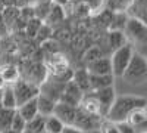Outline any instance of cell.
<instances>
[{"mask_svg": "<svg viewBox=\"0 0 147 133\" xmlns=\"http://www.w3.org/2000/svg\"><path fill=\"white\" fill-rule=\"evenodd\" d=\"M147 101L146 98L141 96H136V95H119L115 96V99L112 102V105L109 106V110L106 113L105 117H107L109 121L112 123H122L125 121L127 115L137 106H146Z\"/></svg>", "mask_w": 147, "mask_h": 133, "instance_id": "1", "label": "cell"}, {"mask_svg": "<svg viewBox=\"0 0 147 133\" xmlns=\"http://www.w3.org/2000/svg\"><path fill=\"white\" fill-rule=\"evenodd\" d=\"M127 83L134 84V86H140L147 81V61H146V55L134 50L129 62L122 74Z\"/></svg>", "mask_w": 147, "mask_h": 133, "instance_id": "2", "label": "cell"}, {"mask_svg": "<svg viewBox=\"0 0 147 133\" xmlns=\"http://www.w3.org/2000/svg\"><path fill=\"white\" fill-rule=\"evenodd\" d=\"M132 53H134V47L131 43H125L121 47H118V49L112 50V55H110L109 61H110V67H112L113 77H122Z\"/></svg>", "mask_w": 147, "mask_h": 133, "instance_id": "3", "label": "cell"}, {"mask_svg": "<svg viewBox=\"0 0 147 133\" xmlns=\"http://www.w3.org/2000/svg\"><path fill=\"white\" fill-rule=\"evenodd\" d=\"M122 31H124L127 40L132 42L136 46H141V47L146 46V42H147V27H146L144 21L137 19V18H132V16H128L127 24H125V27H124Z\"/></svg>", "mask_w": 147, "mask_h": 133, "instance_id": "4", "label": "cell"}, {"mask_svg": "<svg viewBox=\"0 0 147 133\" xmlns=\"http://www.w3.org/2000/svg\"><path fill=\"white\" fill-rule=\"evenodd\" d=\"M12 89L15 93V101H16V106H19L21 104L27 102L32 98H35L40 92V87L35 86L32 81H27V80H18L12 84Z\"/></svg>", "mask_w": 147, "mask_h": 133, "instance_id": "5", "label": "cell"}, {"mask_svg": "<svg viewBox=\"0 0 147 133\" xmlns=\"http://www.w3.org/2000/svg\"><path fill=\"white\" fill-rule=\"evenodd\" d=\"M82 95L84 93L81 92V89L72 80H69V81L65 83V86L62 89V93H60V96H59V101H62L65 104H69V105H74V106H78Z\"/></svg>", "mask_w": 147, "mask_h": 133, "instance_id": "6", "label": "cell"}, {"mask_svg": "<svg viewBox=\"0 0 147 133\" xmlns=\"http://www.w3.org/2000/svg\"><path fill=\"white\" fill-rule=\"evenodd\" d=\"M75 113H77V106L65 104L62 101H57L56 105H55V110H53V115H56L65 126H72L74 124Z\"/></svg>", "mask_w": 147, "mask_h": 133, "instance_id": "7", "label": "cell"}, {"mask_svg": "<svg viewBox=\"0 0 147 133\" xmlns=\"http://www.w3.org/2000/svg\"><path fill=\"white\" fill-rule=\"evenodd\" d=\"M97 118L96 115H91L88 113L82 111L80 106H77V113H75V118H74V124L80 130H91L97 127Z\"/></svg>", "mask_w": 147, "mask_h": 133, "instance_id": "8", "label": "cell"}, {"mask_svg": "<svg viewBox=\"0 0 147 133\" xmlns=\"http://www.w3.org/2000/svg\"><path fill=\"white\" fill-rule=\"evenodd\" d=\"M94 98L99 101L100 106H102V110L106 115L107 110H109V106L112 105L113 99H115V89L113 86H109V87H103V89H97V90H88Z\"/></svg>", "mask_w": 147, "mask_h": 133, "instance_id": "9", "label": "cell"}, {"mask_svg": "<svg viewBox=\"0 0 147 133\" xmlns=\"http://www.w3.org/2000/svg\"><path fill=\"white\" fill-rule=\"evenodd\" d=\"M88 74H96V76H106V74H112V67H110V61L106 56L96 58L93 61L88 62L87 68Z\"/></svg>", "mask_w": 147, "mask_h": 133, "instance_id": "10", "label": "cell"}, {"mask_svg": "<svg viewBox=\"0 0 147 133\" xmlns=\"http://www.w3.org/2000/svg\"><path fill=\"white\" fill-rule=\"evenodd\" d=\"M147 121V113H146V106H137L127 115L125 118V123L129 124L134 129H138V127H144Z\"/></svg>", "mask_w": 147, "mask_h": 133, "instance_id": "11", "label": "cell"}, {"mask_svg": "<svg viewBox=\"0 0 147 133\" xmlns=\"http://www.w3.org/2000/svg\"><path fill=\"white\" fill-rule=\"evenodd\" d=\"M16 113L25 120V123L30 121V120H32L37 114H38V108H37V96L27 102L21 104L19 106H16Z\"/></svg>", "mask_w": 147, "mask_h": 133, "instance_id": "12", "label": "cell"}, {"mask_svg": "<svg viewBox=\"0 0 147 133\" xmlns=\"http://www.w3.org/2000/svg\"><path fill=\"white\" fill-rule=\"evenodd\" d=\"M113 76L112 74H106V76H96V74H88V84H90V90H97V89H103L113 86Z\"/></svg>", "mask_w": 147, "mask_h": 133, "instance_id": "13", "label": "cell"}, {"mask_svg": "<svg viewBox=\"0 0 147 133\" xmlns=\"http://www.w3.org/2000/svg\"><path fill=\"white\" fill-rule=\"evenodd\" d=\"M55 105H56V101H53L52 98H49V96H46V95L38 92V95H37V108H38V114L40 115L47 117V115L53 114Z\"/></svg>", "mask_w": 147, "mask_h": 133, "instance_id": "14", "label": "cell"}, {"mask_svg": "<svg viewBox=\"0 0 147 133\" xmlns=\"http://www.w3.org/2000/svg\"><path fill=\"white\" fill-rule=\"evenodd\" d=\"M0 104H2V108H6V110H16V101L12 84H5L3 86L2 95H0Z\"/></svg>", "mask_w": 147, "mask_h": 133, "instance_id": "15", "label": "cell"}, {"mask_svg": "<svg viewBox=\"0 0 147 133\" xmlns=\"http://www.w3.org/2000/svg\"><path fill=\"white\" fill-rule=\"evenodd\" d=\"M77 86L81 89L82 93L88 92L90 90V84H88V71L87 70H78L72 74V78H71Z\"/></svg>", "mask_w": 147, "mask_h": 133, "instance_id": "16", "label": "cell"}, {"mask_svg": "<svg viewBox=\"0 0 147 133\" xmlns=\"http://www.w3.org/2000/svg\"><path fill=\"white\" fill-rule=\"evenodd\" d=\"M127 43V37L124 31H119V30H110V33L107 34V44L112 50L121 47L122 44Z\"/></svg>", "mask_w": 147, "mask_h": 133, "instance_id": "17", "label": "cell"}, {"mask_svg": "<svg viewBox=\"0 0 147 133\" xmlns=\"http://www.w3.org/2000/svg\"><path fill=\"white\" fill-rule=\"evenodd\" d=\"M129 12V16L137 18L146 22V0H132V3L127 9Z\"/></svg>", "mask_w": 147, "mask_h": 133, "instance_id": "18", "label": "cell"}, {"mask_svg": "<svg viewBox=\"0 0 147 133\" xmlns=\"http://www.w3.org/2000/svg\"><path fill=\"white\" fill-rule=\"evenodd\" d=\"M63 127H65V124L53 114L47 115L44 120V132L46 133H62Z\"/></svg>", "mask_w": 147, "mask_h": 133, "instance_id": "19", "label": "cell"}, {"mask_svg": "<svg viewBox=\"0 0 147 133\" xmlns=\"http://www.w3.org/2000/svg\"><path fill=\"white\" fill-rule=\"evenodd\" d=\"M44 115L37 114L32 120L25 123V130H28L30 133H44Z\"/></svg>", "mask_w": 147, "mask_h": 133, "instance_id": "20", "label": "cell"}, {"mask_svg": "<svg viewBox=\"0 0 147 133\" xmlns=\"http://www.w3.org/2000/svg\"><path fill=\"white\" fill-rule=\"evenodd\" d=\"M0 74H2L5 84H13L15 81L19 80V71L13 65H6L3 70H0Z\"/></svg>", "mask_w": 147, "mask_h": 133, "instance_id": "21", "label": "cell"}, {"mask_svg": "<svg viewBox=\"0 0 147 133\" xmlns=\"http://www.w3.org/2000/svg\"><path fill=\"white\" fill-rule=\"evenodd\" d=\"M127 19H128L127 12H115V14H112L110 24H109L110 30H119V31H122L124 27H125V24H127Z\"/></svg>", "mask_w": 147, "mask_h": 133, "instance_id": "22", "label": "cell"}, {"mask_svg": "<svg viewBox=\"0 0 147 133\" xmlns=\"http://www.w3.org/2000/svg\"><path fill=\"white\" fill-rule=\"evenodd\" d=\"M9 129H10L12 132H15V133H21L24 129H25V120H24V118L16 113V110H15L13 115H12V120H10V126H9Z\"/></svg>", "mask_w": 147, "mask_h": 133, "instance_id": "23", "label": "cell"}, {"mask_svg": "<svg viewBox=\"0 0 147 133\" xmlns=\"http://www.w3.org/2000/svg\"><path fill=\"white\" fill-rule=\"evenodd\" d=\"M13 113H15V110H6V108H3L0 111V130H9Z\"/></svg>", "mask_w": 147, "mask_h": 133, "instance_id": "24", "label": "cell"}, {"mask_svg": "<svg viewBox=\"0 0 147 133\" xmlns=\"http://www.w3.org/2000/svg\"><path fill=\"white\" fill-rule=\"evenodd\" d=\"M131 3H132V0H110L109 5L115 12H127Z\"/></svg>", "mask_w": 147, "mask_h": 133, "instance_id": "25", "label": "cell"}, {"mask_svg": "<svg viewBox=\"0 0 147 133\" xmlns=\"http://www.w3.org/2000/svg\"><path fill=\"white\" fill-rule=\"evenodd\" d=\"M116 130L118 133H137L136 129L131 127L129 124H127L125 121H122V123H116Z\"/></svg>", "mask_w": 147, "mask_h": 133, "instance_id": "26", "label": "cell"}, {"mask_svg": "<svg viewBox=\"0 0 147 133\" xmlns=\"http://www.w3.org/2000/svg\"><path fill=\"white\" fill-rule=\"evenodd\" d=\"M100 56H103V55H102V50L99 49V47H91V49L87 52V55H85V59L90 62V61H93V59L100 58Z\"/></svg>", "mask_w": 147, "mask_h": 133, "instance_id": "27", "label": "cell"}, {"mask_svg": "<svg viewBox=\"0 0 147 133\" xmlns=\"http://www.w3.org/2000/svg\"><path fill=\"white\" fill-rule=\"evenodd\" d=\"M3 86H5V81H3V78H2V74H0V90L3 89Z\"/></svg>", "mask_w": 147, "mask_h": 133, "instance_id": "28", "label": "cell"}, {"mask_svg": "<svg viewBox=\"0 0 147 133\" xmlns=\"http://www.w3.org/2000/svg\"><path fill=\"white\" fill-rule=\"evenodd\" d=\"M3 133H6V130H3Z\"/></svg>", "mask_w": 147, "mask_h": 133, "instance_id": "29", "label": "cell"}]
</instances>
